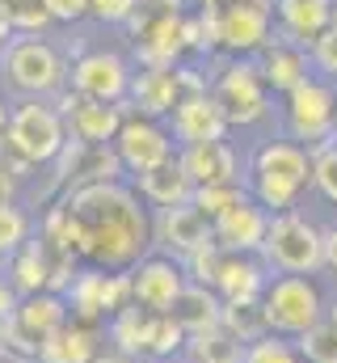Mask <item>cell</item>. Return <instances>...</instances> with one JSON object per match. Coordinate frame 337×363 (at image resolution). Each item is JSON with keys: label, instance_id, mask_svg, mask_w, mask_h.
Masks as SVG:
<instances>
[{"label": "cell", "instance_id": "obj_51", "mask_svg": "<svg viewBox=\"0 0 337 363\" xmlns=\"http://www.w3.org/2000/svg\"><path fill=\"white\" fill-rule=\"evenodd\" d=\"M185 4H198V9H207V4H219V0H185Z\"/></svg>", "mask_w": 337, "mask_h": 363}, {"label": "cell", "instance_id": "obj_33", "mask_svg": "<svg viewBox=\"0 0 337 363\" xmlns=\"http://www.w3.org/2000/svg\"><path fill=\"white\" fill-rule=\"evenodd\" d=\"M249 199V186L245 182H224V186H194V199H190V207H198L211 224L224 216V211H232L236 203H245Z\"/></svg>", "mask_w": 337, "mask_h": 363}, {"label": "cell", "instance_id": "obj_39", "mask_svg": "<svg viewBox=\"0 0 337 363\" xmlns=\"http://www.w3.org/2000/svg\"><path fill=\"white\" fill-rule=\"evenodd\" d=\"M0 9H4L8 26H13V30H25V34H38V30L51 21L47 0H0Z\"/></svg>", "mask_w": 337, "mask_h": 363}, {"label": "cell", "instance_id": "obj_37", "mask_svg": "<svg viewBox=\"0 0 337 363\" xmlns=\"http://www.w3.org/2000/svg\"><path fill=\"white\" fill-rule=\"evenodd\" d=\"M295 342H299L304 363H337V330L329 325V321L312 325V330H308V334H299Z\"/></svg>", "mask_w": 337, "mask_h": 363}, {"label": "cell", "instance_id": "obj_30", "mask_svg": "<svg viewBox=\"0 0 337 363\" xmlns=\"http://www.w3.org/2000/svg\"><path fill=\"white\" fill-rule=\"evenodd\" d=\"M105 274L110 271H81L72 283V321L97 325L105 317Z\"/></svg>", "mask_w": 337, "mask_h": 363}, {"label": "cell", "instance_id": "obj_43", "mask_svg": "<svg viewBox=\"0 0 337 363\" xmlns=\"http://www.w3.org/2000/svg\"><path fill=\"white\" fill-rule=\"evenodd\" d=\"M88 13L101 21H131L135 0H88Z\"/></svg>", "mask_w": 337, "mask_h": 363}, {"label": "cell", "instance_id": "obj_20", "mask_svg": "<svg viewBox=\"0 0 337 363\" xmlns=\"http://www.w3.org/2000/svg\"><path fill=\"white\" fill-rule=\"evenodd\" d=\"M337 0H274V17H278V34L291 43L312 47L329 26H333Z\"/></svg>", "mask_w": 337, "mask_h": 363}, {"label": "cell", "instance_id": "obj_18", "mask_svg": "<svg viewBox=\"0 0 337 363\" xmlns=\"http://www.w3.org/2000/svg\"><path fill=\"white\" fill-rule=\"evenodd\" d=\"M185 178L194 186H224V182H245L241 178V157L228 140H211V144H190L177 152Z\"/></svg>", "mask_w": 337, "mask_h": 363}, {"label": "cell", "instance_id": "obj_3", "mask_svg": "<svg viewBox=\"0 0 337 363\" xmlns=\"http://www.w3.org/2000/svg\"><path fill=\"white\" fill-rule=\"evenodd\" d=\"M261 262L270 274H316L325 271V228L304 211L270 216V233L261 245Z\"/></svg>", "mask_w": 337, "mask_h": 363}, {"label": "cell", "instance_id": "obj_47", "mask_svg": "<svg viewBox=\"0 0 337 363\" xmlns=\"http://www.w3.org/2000/svg\"><path fill=\"white\" fill-rule=\"evenodd\" d=\"M8 190H13V174H8V165L0 157V203H8Z\"/></svg>", "mask_w": 337, "mask_h": 363}, {"label": "cell", "instance_id": "obj_24", "mask_svg": "<svg viewBox=\"0 0 337 363\" xmlns=\"http://www.w3.org/2000/svg\"><path fill=\"white\" fill-rule=\"evenodd\" d=\"M219 313H224V300H219V291L215 287H202V283H185V291L177 296V304H173V321L194 338V334H202V330H215L219 325Z\"/></svg>", "mask_w": 337, "mask_h": 363}, {"label": "cell", "instance_id": "obj_27", "mask_svg": "<svg viewBox=\"0 0 337 363\" xmlns=\"http://www.w3.org/2000/svg\"><path fill=\"white\" fill-rule=\"evenodd\" d=\"M152 321H156V313H148V308H139V304H131V308H122L118 317H110V342H114V351L127 355V359H148Z\"/></svg>", "mask_w": 337, "mask_h": 363}, {"label": "cell", "instance_id": "obj_52", "mask_svg": "<svg viewBox=\"0 0 337 363\" xmlns=\"http://www.w3.org/2000/svg\"><path fill=\"white\" fill-rule=\"evenodd\" d=\"M8 127V114H4V101H0V131Z\"/></svg>", "mask_w": 337, "mask_h": 363}, {"label": "cell", "instance_id": "obj_2", "mask_svg": "<svg viewBox=\"0 0 337 363\" xmlns=\"http://www.w3.org/2000/svg\"><path fill=\"white\" fill-rule=\"evenodd\" d=\"M249 199H257L270 216L295 211L299 199L312 190V148L295 140H265L249 157Z\"/></svg>", "mask_w": 337, "mask_h": 363}, {"label": "cell", "instance_id": "obj_13", "mask_svg": "<svg viewBox=\"0 0 337 363\" xmlns=\"http://www.w3.org/2000/svg\"><path fill=\"white\" fill-rule=\"evenodd\" d=\"M168 123H173V140H177L181 148H190V144H211V140H228V127H232L228 114H224V106H219V97L211 89L181 97L177 110L168 114Z\"/></svg>", "mask_w": 337, "mask_h": 363}, {"label": "cell", "instance_id": "obj_22", "mask_svg": "<svg viewBox=\"0 0 337 363\" xmlns=\"http://www.w3.org/2000/svg\"><path fill=\"white\" fill-rule=\"evenodd\" d=\"M97 355H101V330L81 321L64 325L38 347V363H93Z\"/></svg>", "mask_w": 337, "mask_h": 363}, {"label": "cell", "instance_id": "obj_10", "mask_svg": "<svg viewBox=\"0 0 337 363\" xmlns=\"http://www.w3.org/2000/svg\"><path fill=\"white\" fill-rule=\"evenodd\" d=\"M59 114H64L72 140H81V144H114L127 123L122 101H93V97H81L76 89L59 97Z\"/></svg>", "mask_w": 337, "mask_h": 363}, {"label": "cell", "instance_id": "obj_26", "mask_svg": "<svg viewBox=\"0 0 337 363\" xmlns=\"http://www.w3.org/2000/svg\"><path fill=\"white\" fill-rule=\"evenodd\" d=\"M13 321L42 347L51 334H59V330L68 325V304H64L55 291H38V296H25V300H21V308L13 313Z\"/></svg>", "mask_w": 337, "mask_h": 363}, {"label": "cell", "instance_id": "obj_49", "mask_svg": "<svg viewBox=\"0 0 337 363\" xmlns=\"http://www.w3.org/2000/svg\"><path fill=\"white\" fill-rule=\"evenodd\" d=\"M325 321L337 330V296H329V308H325Z\"/></svg>", "mask_w": 337, "mask_h": 363}, {"label": "cell", "instance_id": "obj_38", "mask_svg": "<svg viewBox=\"0 0 337 363\" xmlns=\"http://www.w3.org/2000/svg\"><path fill=\"white\" fill-rule=\"evenodd\" d=\"M224 254L228 250H219L215 241H207L202 250H194L181 267H185V279L190 283H202V287H215V279H219V267H224Z\"/></svg>", "mask_w": 337, "mask_h": 363}, {"label": "cell", "instance_id": "obj_35", "mask_svg": "<svg viewBox=\"0 0 337 363\" xmlns=\"http://www.w3.org/2000/svg\"><path fill=\"white\" fill-rule=\"evenodd\" d=\"M312 190L337 207V140H325L312 148Z\"/></svg>", "mask_w": 337, "mask_h": 363}, {"label": "cell", "instance_id": "obj_40", "mask_svg": "<svg viewBox=\"0 0 337 363\" xmlns=\"http://www.w3.org/2000/svg\"><path fill=\"white\" fill-rule=\"evenodd\" d=\"M181 4L185 0H135V13H131V38H139L144 30H152L156 21H168V17H181Z\"/></svg>", "mask_w": 337, "mask_h": 363}, {"label": "cell", "instance_id": "obj_41", "mask_svg": "<svg viewBox=\"0 0 337 363\" xmlns=\"http://www.w3.org/2000/svg\"><path fill=\"white\" fill-rule=\"evenodd\" d=\"M25 233H30L25 211H17L13 203H0V258H13L25 245Z\"/></svg>", "mask_w": 337, "mask_h": 363}, {"label": "cell", "instance_id": "obj_56", "mask_svg": "<svg viewBox=\"0 0 337 363\" xmlns=\"http://www.w3.org/2000/svg\"><path fill=\"white\" fill-rule=\"evenodd\" d=\"M333 26H337V13H333Z\"/></svg>", "mask_w": 337, "mask_h": 363}, {"label": "cell", "instance_id": "obj_15", "mask_svg": "<svg viewBox=\"0 0 337 363\" xmlns=\"http://www.w3.org/2000/svg\"><path fill=\"white\" fill-rule=\"evenodd\" d=\"M207 241H215L211 233V220L198 211V207H168V211H156L152 220V245H161L168 258L185 262L194 250H202Z\"/></svg>", "mask_w": 337, "mask_h": 363}, {"label": "cell", "instance_id": "obj_12", "mask_svg": "<svg viewBox=\"0 0 337 363\" xmlns=\"http://www.w3.org/2000/svg\"><path fill=\"white\" fill-rule=\"evenodd\" d=\"M131 283H135V304L148 313H173L177 296L185 291V267L168 254H148L139 267H131Z\"/></svg>", "mask_w": 337, "mask_h": 363}, {"label": "cell", "instance_id": "obj_5", "mask_svg": "<svg viewBox=\"0 0 337 363\" xmlns=\"http://www.w3.org/2000/svg\"><path fill=\"white\" fill-rule=\"evenodd\" d=\"M68 144V123L55 106H42V101H21L13 114H8V127H4V148L13 157H21L25 165H47L64 152Z\"/></svg>", "mask_w": 337, "mask_h": 363}, {"label": "cell", "instance_id": "obj_46", "mask_svg": "<svg viewBox=\"0 0 337 363\" xmlns=\"http://www.w3.org/2000/svg\"><path fill=\"white\" fill-rule=\"evenodd\" d=\"M325 271L337 274V224L325 228Z\"/></svg>", "mask_w": 337, "mask_h": 363}, {"label": "cell", "instance_id": "obj_55", "mask_svg": "<svg viewBox=\"0 0 337 363\" xmlns=\"http://www.w3.org/2000/svg\"><path fill=\"white\" fill-rule=\"evenodd\" d=\"M135 363H152V359H135Z\"/></svg>", "mask_w": 337, "mask_h": 363}, {"label": "cell", "instance_id": "obj_7", "mask_svg": "<svg viewBox=\"0 0 337 363\" xmlns=\"http://www.w3.org/2000/svg\"><path fill=\"white\" fill-rule=\"evenodd\" d=\"M211 93L219 97L232 127H253L270 114V85L261 81L257 60H228L215 77Z\"/></svg>", "mask_w": 337, "mask_h": 363}, {"label": "cell", "instance_id": "obj_21", "mask_svg": "<svg viewBox=\"0 0 337 363\" xmlns=\"http://www.w3.org/2000/svg\"><path fill=\"white\" fill-rule=\"evenodd\" d=\"M177 101H181L177 68H139V72L131 77V106H135L144 118L173 114Z\"/></svg>", "mask_w": 337, "mask_h": 363}, {"label": "cell", "instance_id": "obj_34", "mask_svg": "<svg viewBox=\"0 0 337 363\" xmlns=\"http://www.w3.org/2000/svg\"><path fill=\"white\" fill-rule=\"evenodd\" d=\"M185 342H190V334L168 317V313H156V321H152V338H148V359H173V355H185Z\"/></svg>", "mask_w": 337, "mask_h": 363}, {"label": "cell", "instance_id": "obj_16", "mask_svg": "<svg viewBox=\"0 0 337 363\" xmlns=\"http://www.w3.org/2000/svg\"><path fill=\"white\" fill-rule=\"evenodd\" d=\"M253 60H257L261 81L270 85V93H282V97H287L291 89H299L308 77H316L308 47H304V43H291V38H282V34H274Z\"/></svg>", "mask_w": 337, "mask_h": 363}, {"label": "cell", "instance_id": "obj_53", "mask_svg": "<svg viewBox=\"0 0 337 363\" xmlns=\"http://www.w3.org/2000/svg\"><path fill=\"white\" fill-rule=\"evenodd\" d=\"M0 355H4V321H0Z\"/></svg>", "mask_w": 337, "mask_h": 363}, {"label": "cell", "instance_id": "obj_9", "mask_svg": "<svg viewBox=\"0 0 337 363\" xmlns=\"http://www.w3.org/2000/svg\"><path fill=\"white\" fill-rule=\"evenodd\" d=\"M114 152L122 157V165H127L135 178H144V174L161 169L165 161H173V140H168V131L156 118L127 114V123H122V131H118V140H114Z\"/></svg>", "mask_w": 337, "mask_h": 363}, {"label": "cell", "instance_id": "obj_50", "mask_svg": "<svg viewBox=\"0 0 337 363\" xmlns=\"http://www.w3.org/2000/svg\"><path fill=\"white\" fill-rule=\"evenodd\" d=\"M8 34H13V26H8V17H4V9H0V47H4Z\"/></svg>", "mask_w": 337, "mask_h": 363}, {"label": "cell", "instance_id": "obj_11", "mask_svg": "<svg viewBox=\"0 0 337 363\" xmlns=\"http://www.w3.org/2000/svg\"><path fill=\"white\" fill-rule=\"evenodd\" d=\"M215 17H219V47L232 55V60H253L274 34V13L270 9H249V4H228L219 0L215 4Z\"/></svg>", "mask_w": 337, "mask_h": 363}, {"label": "cell", "instance_id": "obj_14", "mask_svg": "<svg viewBox=\"0 0 337 363\" xmlns=\"http://www.w3.org/2000/svg\"><path fill=\"white\" fill-rule=\"evenodd\" d=\"M131 68L114 51H88L72 64V89L93 101H127L131 93Z\"/></svg>", "mask_w": 337, "mask_h": 363}, {"label": "cell", "instance_id": "obj_36", "mask_svg": "<svg viewBox=\"0 0 337 363\" xmlns=\"http://www.w3.org/2000/svg\"><path fill=\"white\" fill-rule=\"evenodd\" d=\"M245 363H304V355H299V342L295 338L265 334L253 347H245Z\"/></svg>", "mask_w": 337, "mask_h": 363}, {"label": "cell", "instance_id": "obj_17", "mask_svg": "<svg viewBox=\"0 0 337 363\" xmlns=\"http://www.w3.org/2000/svg\"><path fill=\"white\" fill-rule=\"evenodd\" d=\"M211 233H215L219 250H228V254H257L261 258V245H265V233H270V211L257 199H245L232 211H224L211 224Z\"/></svg>", "mask_w": 337, "mask_h": 363}, {"label": "cell", "instance_id": "obj_28", "mask_svg": "<svg viewBox=\"0 0 337 363\" xmlns=\"http://www.w3.org/2000/svg\"><path fill=\"white\" fill-rule=\"evenodd\" d=\"M8 283L25 296H38V291H51V258L42 250V241H25L17 254H13V267H8Z\"/></svg>", "mask_w": 337, "mask_h": 363}, {"label": "cell", "instance_id": "obj_25", "mask_svg": "<svg viewBox=\"0 0 337 363\" xmlns=\"http://www.w3.org/2000/svg\"><path fill=\"white\" fill-rule=\"evenodd\" d=\"M139 199H144V203H152L156 211L185 207V203L194 199V182L185 178L181 161L173 157V161H165L161 169H152V174H144V178H139Z\"/></svg>", "mask_w": 337, "mask_h": 363}, {"label": "cell", "instance_id": "obj_45", "mask_svg": "<svg viewBox=\"0 0 337 363\" xmlns=\"http://www.w3.org/2000/svg\"><path fill=\"white\" fill-rule=\"evenodd\" d=\"M17 308H21V291H17L8 279H0V321H8Z\"/></svg>", "mask_w": 337, "mask_h": 363}, {"label": "cell", "instance_id": "obj_4", "mask_svg": "<svg viewBox=\"0 0 337 363\" xmlns=\"http://www.w3.org/2000/svg\"><path fill=\"white\" fill-rule=\"evenodd\" d=\"M261 308H265L270 334L299 338V334H308L312 325L325 321L329 296L321 291V283L312 274H274L265 296H261Z\"/></svg>", "mask_w": 337, "mask_h": 363}, {"label": "cell", "instance_id": "obj_6", "mask_svg": "<svg viewBox=\"0 0 337 363\" xmlns=\"http://www.w3.org/2000/svg\"><path fill=\"white\" fill-rule=\"evenodd\" d=\"M282 123H287V140H295L304 148L337 140V85L308 77L299 89L282 97Z\"/></svg>", "mask_w": 337, "mask_h": 363}, {"label": "cell", "instance_id": "obj_8", "mask_svg": "<svg viewBox=\"0 0 337 363\" xmlns=\"http://www.w3.org/2000/svg\"><path fill=\"white\" fill-rule=\"evenodd\" d=\"M4 72H8V81L17 89L34 93V97L55 93L64 85V60H59V51L51 43L34 38V34L30 38H13L4 47Z\"/></svg>", "mask_w": 337, "mask_h": 363}, {"label": "cell", "instance_id": "obj_19", "mask_svg": "<svg viewBox=\"0 0 337 363\" xmlns=\"http://www.w3.org/2000/svg\"><path fill=\"white\" fill-rule=\"evenodd\" d=\"M270 267L257 258V254H224V267H219V279H215V291L224 304H253L265 296L270 287Z\"/></svg>", "mask_w": 337, "mask_h": 363}, {"label": "cell", "instance_id": "obj_23", "mask_svg": "<svg viewBox=\"0 0 337 363\" xmlns=\"http://www.w3.org/2000/svg\"><path fill=\"white\" fill-rule=\"evenodd\" d=\"M135 47H139V64L144 68H177V60L185 55V13L144 30L135 38Z\"/></svg>", "mask_w": 337, "mask_h": 363}, {"label": "cell", "instance_id": "obj_44", "mask_svg": "<svg viewBox=\"0 0 337 363\" xmlns=\"http://www.w3.org/2000/svg\"><path fill=\"white\" fill-rule=\"evenodd\" d=\"M47 13L51 21H76L88 13V0H47Z\"/></svg>", "mask_w": 337, "mask_h": 363}, {"label": "cell", "instance_id": "obj_42", "mask_svg": "<svg viewBox=\"0 0 337 363\" xmlns=\"http://www.w3.org/2000/svg\"><path fill=\"white\" fill-rule=\"evenodd\" d=\"M308 55H312V68L321 72V81L337 85V26H329V30L308 47Z\"/></svg>", "mask_w": 337, "mask_h": 363}, {"label": "cell", "instance_id": "obj_1", "mask_svg": "<svg viewBox=\"0 0 337 363\" xmlns=\"http://www.w3.org/2000/svg\"><path fill=\"white\" fill-rule=\"evenodd\" d=\"M68 211L81 228V258L97 262L101 271H131L148 258L152 245V216L139 207V194L118 182L76 186Z\"/></svg>", "mask_w": 337, "mask_h": 363}, {"label": "cell", "instance_id": "obj_29", "mask_svg": "<svg viewBox=\"0 0 337 363\" xmlns=\"http://www.w3.org/2000/svg\"><path fill=\"white\" fill-rule=\"evenodd\" d=\"M185 359L190 363H245V342H236L224 325L202 330L185 342Z\"/></svg>", "mask_w": 337, "mask_h": 363}, {"label": "cell", "instance_id": "obj_54", "mask_svg": "<svg viewBox=\"0 0 337 363\" xmlns=\"http://www.w3.org/2000/svg\"><path fill=\"white\" fill-rule=\"evenodd\" d=\"M0 363H17V359H8V355H0Z\"/></svg>", "mask_w": 337, "mask_h": 363}, {"label": "cell", "instance_id": "obj_31", "mask_svg": "<svg viewBox=\"0 0 337 363\" xmlns=\"http://www.w3.org/2000/svg\"><path fill=\"white\" fill-rule=\"evenodd\" d=\"M219 325H224L236 342H245V347H253L257 338H265V334H270V321H265L261 300H253V304H224Z\"/></svg>", "mask_w": 337, "mask_h": 363}, {"label": "cell", "instance_id": "obj_32", "mask_svg": "<svg viewBox=\"0 0 337 363\" xmlns=\"http://www.w3.org/2000/svg\"><path fill=\"white\" fill-rule=\"evenodd\" d=\"M127 165H122V157L114 152V144H84L81 161H76V174L72 178L81 182V186H93V182H118Z\"/></svg>", "mask_w": 337, "mask_h": 363}, {"label": "cell", "instance_id": "obj_48", "mask_svg": "<svg viewBox=\"0 0 337 363\" xmlns=\"http://www.w3.org/2000/svg\"><path fill=\"white\" fill-rule=\"evenodd\" d=\"M93 363H135V359H127V355H118V351H110V355H97Z\"/></svg>", "mask_w": 337, "mask_h": 363}]
</instances>
